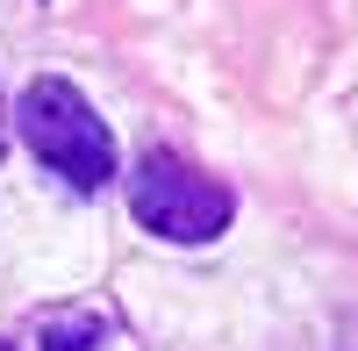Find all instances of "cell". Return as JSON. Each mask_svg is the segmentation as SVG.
Returning a JSON list of instances; mask_svg holds the SVG:
<instances>
[{
	"label": "cell",
	"instance_id": "obj_1",
	"mask_svg": "<svg viewBox=\"0 0 358 351\" xmlns=\"http://www.w3.org/2000/svg\"><path fill=\"white\" fill-rule=\"evenodd\" d=\"M15 122H22L29 158H43L72 194H101L115 180V136L72 79H29Z\"/></svg>",
	"mask_w": 358,
	"mask_h": 351
},
{
	"label": "cell",
	"instance_id": "obj_2",
	"mask_svg": "<svg viewBox=\"0 0 358 351\" xmlns=\"http://www.w3.org/2000/svg\"><path fill=\"white\" fill-rule=\"evenodd\" d=\"M129 215L165 244H215L236 215V194L222 180H208L201 165L172 158V151H151L129 180Z\"/></svg>",
	"mask_w": 358,
	"mask_h": 351
},
{
	"label": "cell",
	"instance_id": "obj_3",
	"mask_svg": "<svg viewBox=\"0 0 358 351\" xmlns=\"http://www.w3.org/2000/svg\"><path fill=\"white\" fill-rule=\"evenodd\" d=\"M108 330H115V323H108L101 308H50L43 323H36V344H43V351H94Z\"/></svg>",
	"mask_w": 358,
	"mask_h": 351
},
{
	"label": "cell",
	"instance_id": "obj_4",
	"mask_svg": "<svg viewBox=\"0 0 358 351\" xmlns=\"http://www.w3.org/2000/svg\"><path fill=\"white\" fill-rule=\"evenodd\" d=\"M0 151H8V115H0Z\"/></svg>",
	"mask_w": 358,
	"mask_h": 351
},
{
	"label": "cell",
	"instance_id": "obj_5",
	"mask_svg": "<svg viewBox=\"0 0 358 351\" xmlns=\"http://www.w3.org/2000/svg\"><path fill=\"white\" fill-rule=\"evenodd\" d=\"M0 351H15V344H0Z\"/></svg>",
	"mask_w": 358,
	"mask_h": 351
}]
</instances>
